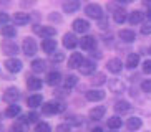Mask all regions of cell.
Segmentation results:
<instances>
[{
    "mask_svg": "<svg viewBox=\"0 0 151 132\" xmlns=\"http://www.w3.org/2000/svg\"><path fill=\"white\" fill-rule=\"evenodd\" d=\"M35 132H52V127H50V124H47V122H37Z\"/></svg>",
    "mask_w": 151,
    "mask_h": 132,
    "instance_id": "d590c367",
    "label": "cell"
},
{
    "mask_svg": "<svg viewBox=\"0 0 151 132\" xmlns=\"http://www.w3.org/2000/svg\"><path fill=\"white\" fill-rule=\"evenodd\" d=\"M47 70V61L45 60H33L32 61V71L33 73H43Z\"/></svg>",
    "mask_w": 151,
    "mask_h": 132,
    "instance_id": "83f0119b",
    "label": "cell"
},
{
    "mask_svg": "<svg viewBox=\"0 0 151 132\" xmlns=\"http://www.w3.org/2000/svg\"><path fill=\"white\" fill-rule=\"evenodd\" d=\"M91 132H103V129H101V127H95Z\"/></svg>",
    "mask_w": 151,
    "mask_h": 132,
    "instance_id": "681fc988",
    "label": "cell"
},
{
    "mask_svg": "<svg viewBox=\"0 0 151 132\" xmlns=\"http://www.w3.org/2000/svg\"><path fill=\"white\" fill-rule=\"evenodd\" d=\"M143 73L151 75V60H146V61L143 63Z\"/></svg>",
    "mask_w": 151,
    "mask_h": 132,
    "instance_id": "7bdbcfd3",
    "label": "cell"
},
{
    "mask_svg": "<svg viewBox=\"0 0 151 132\" xmlns=\"http://www.w3.org/2000/svg\"><path fill=\"white\" fill-rule=\"evenodd\" d=\"M20 112H22V109H20V106H17V104H10L9 107L5 109V116H7V117H18Z\"/></svg>",
    "mask_w": 151,
    "mask_h": 132,
    "instance_id": "f546056e",
    "label": "cell"
},
{
    "mask_svg": "<svg viewBox=\"0 0 151 132\" xmlns=\"http://www.w3.org/2000/svg\"><path fill=\"white\" fill-rule=\"evenodd\" d=\"M150 55H151V48H150Z\"/></svg>",
    "mask_w": 151,
    "mask_h": 132,
    "instance_id": "db71d44e",
    "label": "cell"
},
{
    "mask_svg": "<svg viewBox=\"0 0 151 132\" xmlns=\"http://www.w3.org/2000/svg\"><path fill=\"white\" fill-rule=\"evenodd\" d=\"M80 0H65L63 2V12L65 13H75L80 9Z\"/></svg>",
    "mask_w": 151,
    "mask_h": 132,
    "instance_id": "9a60e30c",
    "label": "cell"
},
{
    "mask_svg": "<svg viewBox=\"0 0 151 132\" xmlns=\"http://www.w3.org/2000/svg\"><path fill=\"white\" fill-rule=\"evenodd\" d=\"M115 111L118 112V114H126V112H129L131 111V104H129L128 101H116L115 102Z\"/></svg>",
    "mask_w": 151,
    "mask_h": 132,
    "instance_id": "44dd1931",
    "label": "cell"
},
{
    "mask_svg": "<svg viewBox=\"0 0 151 132\" xmlns=\"http://www.w3.org/2000/svg\"><path fill=\"white\" fill-rule=\"evenodd\" d=\"M118 36H120V40H123L126 43H133L134 40H136V35H134L133 30H120Z\"/></svg>",
    "mask_w": 151,
    "mask_h": 132,
    "instance_id": "7402d4cb",
    "label": "cell"
},
{
    "mask_svg": "<svg viewBox=\"0 0 151 132\" xmlns=\"http://www.w3.org/2000/svg\"><path fill=\"white\" fill-rule=\"evenodd\" d=\"M60 81H62V75L58 71H52L47 75V84L48 86H57V84H60Z\"/></svg>",
    "mask_w": 151,
    "mask_h": 132,
    "instance_id": "d4e9b609",
    "label": "cell"
},
{
    "mask_svg": "<svg viewBox=\"0 0 151 132\" xmlns=\"http://www.w3.org/2000/svg\"><path fill=\"white\" fill-rule=\"evenodd\" d=\"M105 112H106L105 106H96V107H93V109L90 111V119L91 121H100V119H103Z\"/></svg>",
    "mask_w": 151,
    "mask_h": 132,
    "instance_id": "2e32d148",
    "label": "cell"
},
{
    "mask_svg": "<svg viewBox=\"0 0 151 132\" xmlns=\"http://www.w3.org/2000/svg\"><path fill=\"white\" fill-rule=\"evenodd\" d=\"M22 61L17 60V58H9L7 61H5V68L9 73H20L22 71Z\"/></svg>",
    "mask_w": 151,
    "mask_h": 132,
    "instance_id": "ba28073f",
    "label": "cell"
},
{
    "mask_svg": "<svg viewBox=\"0 0 151 132\" xmlns=\"http://www.w3.org/2000/svg\"><path fill=\"white\" fill-rule=\"evenodd\" d=\"M62 111H65V106L58 101H48V102H45V104H42V112L47 114V116L58 114V112H62Z\"/></svg>",
    "mask_w": 151,
    "mask_h": 132,
    "instance_id": "6da1fadb",
    "label": "cell"
},
{
    "mask_svg": "<svg viewBox=\"0 0 151 132\" xmlns=\"http://www.w3.org/2000/svg\"><path fill=\"white\" fill-rule=\"evenodd\" d=\"M146 17L150 18V20H151V7H150V9H148V13H146Z\"/></svg>",
    "mask_w": 151,
    "mask_h": 132,
    "instance_id": "f907efd6",
    "label": "cell"
},
{
    "mask_svg": "<svg viewBox=\"0 0 151 132\" xmlns=\"http://www.w3.org/2000/svg\"><path fill=\"white\" fill-rule=\"evenodd\" d=\"M141 126H143V121L139 117H136V116H134V117H129L128 121H126V127H128L129 131H138Z\"/></svg>",
    "mask_w": 151,
    "mask_h": 132,
    "instance_id": "4316f807",
    "label": "cell"
},
{
    "mask_svg": "<svg viewBox=\"0 0 151 132\" xmlns=\"http://www.w3.org/2000/svg\"><path fill=\"white\" fill-rule=\"evenodd\" d=\"M78 70H80L81 75L90 76V75H95V71H96V65H95V61H91V60H83V63H81V66L78 68Z\"/></svg>",
    "mask_w": 151,
    "mask_h": 132,
    "instance_id": "52a82bcc",
    "label": "cell"
},
{
    "mask_svg": "<svg viewBox=\"0 0 151 132\" xmlns=\"http://www.w3.org/2000/svg\"><path fill=\"white\" fill-rule=\"evenodd\" d=\"M42 79L37 78V76H28L27 78V88L30 89V91H38V89L42 88Z\"/></svg>",
    "mask_w": 151,
    "mask_h": 132,
    "instance_id": "ac0fdd59",
    "label": "cell"
},
{
    "mask_svg": "<svg viewBox=\"0 0 151 132\" xmlns=\"http://www.w3.org/2000/svg\"><path fill=\"white\" fill-rule=\"evenodd\" d=\"M85 97L91 102H98V101H103V99H105V92L100 91V89H90V91L85 94Z\"/></svg>",
    "mask_w": 151,
    "mask_h": 132,
    "instance_id": "4fadbf2b",
    "label": "cell"
},
{
    "mask_svg": "<svg viewBox=\"0 0 151 132\" xmlns=\"http://www.w3.org/2000/svg\"><path fill=\"white\" fill-rule=\"evenodd\" d=\"M128 22L131 23V25H138V23H141L143 22V13L139 12V10H133V12H129Z\"/></svg>",
    "mask_w": 151,
    "mask_h": 132,
    "instance_id": "f1b7e54d",
    "label": "cell"
},
{
    "mask_svg": "<svg viewBox=\"0 0 151 132\" xmlns=\"http://www.w3.org/2000/svg\"><path fill=\"white\" fill-rule=\"evenodd\" d=\"M106 68H108V71H110V73H115V75H118V73L123 70V63H121L120 58H111V60H108Z\"/></svg>",
    "mask_w": 151,
    "mask_h": 132,
    "instance_id": "30bf717a",
    "label": "cell"
},
{
    "mask_svg": "<svg viewBox=\"0 0 151 132\" xmlns=\"http://www.w3.org/2000/svg\"><path fill=\"white\" fill-rule=\"evenodd\" d=\"M27 104L30 106L32 109H35V107H42V104H43V97H42V94H33V96H30L27 99Z\"/></svg>",
    "mask_w": 151,
    "mask_h": 132,
    "instance_id": "cb8c5ba5",
    "label": "cell"
},
{
    "mask_svg": "<svg viewBox=\"0 0 151 132\" xmlns=\"http://www.w3.org/2000/svg\"><path fill=\"white\" fill-rule=\"evenodd\" d=\"M116 2H120V4H131L134 0H116Z\"/></svg>",
    "mask_w": 151,
    "mask_h": 132,
    "instance_id": "7dc6e473",
    "label": "cell"
},
{
    "mask_svg": "<svg viewBox=\"0 0 151 132\" xmlns=\"http://www.w3.org/2000/svg\"><path fill=\"white\" fill-rule=\"evenodd\" d=\"M28 22H30V15H28V13L17 12L14 15V23L15 25H27Z\"/></svg>",
    "mask_w": 151,
    "mask_h": 132,
    "instance_id": "603a6c76",
    "label": "cell"
},
{
    "mask_svg": "<svg viewBox=\"0 0 151 132\" xmlns=\"http://www.w3.org/2000/svg\"><path fill=\"white\" fill-rule=\"evenodd\" d=\"M110 132H118V131H113V129H110Z\"/></svg>",
    "mask_w": 151,
    "mask_h": 132,
    "instance_id": "816d5d0a",
    "label": "cell"
},
{
    "mask_svg": "<svg viewBox=\"0 0 151 132\" xmlns=\"http://www.w3.org/2000/svg\"><path fill=\"white\" fill-rule=\"evenodd\" d=\"M2 35L5 36V38L12 40L15 35H17V30H15V26H10V25H5L2 26Z\"/></svg>",
    "mask_w": 151,
    "mask_h": 132,
    "instance_id": "d6a6232c",
    "label": "cell"
},
{
    "mask_svg": "<svg viewBox=\"0 0 151 132\" xmlns=\"http://www.w3.org/2000/svg\"><path fill=\"white\" fill-rule=\"evenodd\" d=\"M143 4H145L148 9H150V7H151V0H143Z\"/></svg>",
    "mask_w": 151,
    "mask_h": 132,
    "instance_id": "c3c4849f",
    "label": "cell"
},
{
    "mask_svg": "<svg viewBox=\"0 0 151 132\" xmlns=\"http://www.w3.org/2000/svg\"><path fill=\"white\" fill-rule=\"evenodd\" d=\"M20 99V91H18L17 88H7L4 92V101L7 102V104H15V102Z\"/></svg>",
    "mask_w": 151,
    "mask_h": 132,
    "instance_id": "8992f818",
    "label": "cell"
},
{
    "mask_svg": "<svg viewBox=\"0 0 151 132\" xmlns=\"http://www.w3.org/2000/svg\"><path fill=\"white\" fill-rule=\"evenodd\" d=\"M81 63H83V56H81V53H73L68 60V68L71 70H75V68H80Z\"/></svg>",
    "mask_w": 151,
    "mask_h": 132,
    "instance_id": "d6986e66",
    "label": "cell"
},
{
    "mask_svg": "<svg viewBox=\"0 0 151 132\" xmlns=\"http://www.w3.org/2000/svg\"><path fill=\"white\" fill-rule=\"evenodd\" d=\"M10 22V17L7 15V13L4 12H0V26H5V25H9Z\"/></svg>",
    "mask_w": 151,
    "mask_h": 132,
    "instance_id": "74e56055",
    "label": "cell"
},
{
    "mask_svg": "<svg viewBox=\"0 0 151 132\" xmlns=\"http://www.w3.org/2000/svg\"><path fill=\"white\" fill-rule=\"evenodd\" d=\"M70 122L75 124V126H80V124H81V117H80V116H70Z\"/></svg>",
    "mask_w": 151,
    "mask_h": 132,
    "instance_id": "f6af8a7d",
    "label": "cell"
},
{
    "mask_svg": "<svg viewBox=\"0 0 151 132\" xmlns=\"http://www.w3.org/2000/svg\"><path fill=\"white\" fill-rule=\"evenodd\" d=\"M37 0H20V5H22L23 9H30V7H33L35 5Z\"/></svg>",
    "mask_w": 151,
    "mask_h": 132,
    "instance_id": "b9f144b4",
    "label": "cell"
},
{
    "mask_svg": "<svg viewBox=\"0 0 151 132\" xmlns=\"http://www.w3.org/2000/svg\"><path fill=\"white\" fill-rule=\"evenodd\" d=\"M71 26H73V30H75L76 33H86V31L90 30V23L86 22V20H83V18H76Z\"/></svg>",
    "mask_w": 151,
    "mask_h": 132,
    "instance_id": "7c38bea8",
    "label": "cell"
},
{
    "mask_svg": "<svg viewBox=\"0 0 151 132\" xmlns=\"http://www.w3.org/2000/svg\"><path fill=\"white\" fill-rule=\"evenodd\" d=\"M141 33H143V35H151V20H150V22H146V23H143Z\"/></svg>",
    "mask_w": 151,
    "mask_h": 132,
    "instance_id": "f35d334b",
    "label": "cell"
},
{
    "mask_svg": "<svg viewBox=\"0 0 151 132\" xmlns=\"http://www.w3.org/2000/svg\"><path fill=\"white\" fill-rule=\"evenodd\" d=\"M10 132H27V124H23V122H15L12 124V127H10Z\"/></svg>",
    "mask_w": 151,
    "mask_h": 132,
    "instance_id": "e575fe53",
    "label": "cell"
},
{
    "mask_svg": "<svg viewBox=\"0 0 151 132\" xmlns=\"http://www.w3.org/2000/svg\"><path fill=\"white\" fill-rule=\"evenodd\" d=\"M108 86H110V89L113 92H116V94H120V92L124 91V83L121 81V79H110V83H108Z\"/></svg>",
    "mask_w": 151,
    "mask_h": 132,
    "instance_id": "ffe728a7",
    "label": "cell"
},
{
    "mask_svg": "<svg viewBox=\"0 0 151 132\" xmlns=\"http://www.w3.org/2000/svg\"><path fill=\"white\" fill-rule=\"evenodd\" d=\"M113 20H115L116 23H124L128 20V12L124 9H121V7H116V9L113 10Z\"/></svg>",
    "mask_w": 151,
    "mask_h": 132,
    "instance_id": "5bb4252c",
    "label": "cell"
},
{
    "mask_svg": "<svg viewBox=\"0 0 151 132\" xmlns=\"http://www.w3.org/2000/svg\"><path fill=\"white\" fill-rule=\"evenodd\" d=\"M98 26H100L101 30H105V28H108V22H106V18L103 17L101 20H100V23H98Z\"/></svg>",
    "mask_w": 151,
    "mask_h": 132,
    "instance_id": "bcb514c9",
    "label": "cell"
},
{
    "mask_svg": "<svg viewBox=\"0 0 151 132\" xmlns=\"http://www.w3.org/2000/svg\"><path fill=\"white\" fill-rule=\"evenodd\" d=\"M76 83H78V78H76V76H73V75L67 76V78H65V81H63V84H65V88H67V89L75 88Z\"/></svg>",
    "mask_w": 151,
    "mask_h": 132,
    "instance_id": "836d02e7",
    "label": "cell"
},
{
    "mask_svg": "<svg viewBox=\"0 0 151 132\" xmlns=\"http://www.w3.org/2000/svg\"><path fill=\"white\" fill-rule=\"evenodd\" d=\"M105 81H106L105 73H95L91 76V79H90V83L93 84V86H101V84H105Z\"/></svg>",
    "mask_w": 151,
    "mask_h": 132,
    "instance_id": "1f68e13d",
    "label": "cell"
},
{
    "mask_svg": "<svg viewBox=\"0 0 151 132\" xmlns=\"http://www.w3.org/2000/svg\"><path fill=\"white\" fill-rule=\"evenodd\" d=\"M33 31L37 35H40L42 38H53L57 35V30L53 26H42V25H35L33 26Z\"/></svg>",
    "mask_w": 151,
    "mask_h": 132,
    "instance_id": "5b68a950",
    "label": "cell"
},
{
    "mask_svg": "<svg viewBox=\"0 0 151 132\" xmlns=\"http://www.w3.org/2000/svg\"><path fill=\"white\" fill-rule=\"evenodd\" d=\"M85 13H86L90 18H95V20H101V18L105 17L103 9L98 4H88L85 7Z\"/></svg>",
    "mask_w": 151,
    "mask_h": 132,
    "instance_id": "7a4b0ae2",
    "label": "cell"
},
{
    "mask_svg": "<svg viewBox=\"0 0 151 132\" xmlns=\"http://www.w3.org/2000/svg\"><path fill=\"white\" fill-rule=\"evenodd\" d=\"M139 63V55L138 53H129L128 58H126V68L128 70H134Z\"/></svg>",
    "mask_w": 151,
    "mask_h": 132,
    "instance_id": "484cf974",
    "label": "cell"
},
{
    "mask_svg": "<svg viewBox=\"0 0 151 132\" xmlns=\"http://www.w3.org/2000/svg\"><path fill=\"white\" fill-rule=\"evenodd\" d=\"M55 131L57 132H71V127L68 126V124H58Z\"/></svg>",
    "mask_w": 151,
    "mask_h": 132,
    "instance_id": "60d3db41",
    "label": "cell"
},
{
    "mask_svg": "<svg viewBox=\"0 0 151 132\" xmlns=\"http://www.w3.org/2000/svg\"><path fill=\"white\" fill-rule=\"evenodd\" d=\"M50 56H52V61L58 63V61H63V58H65V55H63V53H60V51H55V53H52Z\"/></svg>",
    "mask_w": 151,
    "mask_h": 132,
    "instance_id": "8d00e7d4",
    "label": "cell"
},
{
    "mask_svg": "<svg viewBox=\"0 0 151 132\" xmlns=\"http://www.w3.org/2000/svg\"><path fill=\"white\" fill-rule=\"evenodd\" d=\"M80 46L85 50V51H93L95 46H96V38L95 36H83V38L80 40Z\"/></svg>",
    "mask_w": 151,
    "mask_h": 132,
    "instance_id": "9c48e42d",
    "label": "cell"
},
{
    "mask_svg": "<svg viewBox=\"0 0 151 132\" xmlns=\"http://www.w3.org/2000/svg\"><path fill=\"white\" fill-rule=\"evenodd\" d=\"M22 50H23V53H25L27 56H33V55L37 53V50H38V46H37V41H35L33 38H30V36L23 38Z\"/></svg>",
    "mask_w": 151,
    "mask_h": 132,
    "instance_id": "277c9868",
    "label": "cell"
},
{
    "mask_svg": "<svg viewBox=\"0 0 151 132\" xmlns=\"http://www.w3.org/2000/svg\"><path fill=\"white\" fill-rule=\"evenodd\" d=\"M141 89H143V92H151V79H145L143 81Z\"/></svg>",
    "mask_w": 151,
    "mask_h": 132,
    "instance_id": "ab89813d",
    "label": "cell"
},
{
    "mask_svg": "<svg viewBox=\"0 0 151 132\" xmlns=\"http://www.w3.org/2000/svg\"><path fill=\"white\" fill-rule=\"evenodd\" d=\"M0 50H2V53L4 55H7V56H15L18 53V46L15 41H12V40H4L2 41V45H0Z\"/></svg>",
    "mask_w": 151,
    "mask_h": 132,
    "instance_id": "3957f363",
    "label": "cell"
},
{
    "mask_svg": "<svg viewBox=\"0 0 151 132\" xmlns=\"http://www.w3.org/2000/svg\"><path fill=\"white\" fill-rule=\"evenodd\" d=\"M48 20H50V22H62V17H60V15H58V13L57 12H53V13H50V15H48Z\"/></svg>",
    "mask_w": 151,
    "mask_h": 132,
    "instance_id": "ee69618b",
    "label": "cell"
},
{
    "mask_svg": "<svg viewBox=\"0 0 151 132\" xmlns=\"http://www.w3.org/2000/svg\"><path fill=\"white\" fill-rule=\"evenodd\" d=\"M2 129H4V127H2V124H0V132H2Z\"/></svg>",
    "mask_w": 151,
    "mask_h": 132,
    "instance_id": "f5cc1de1",
    "label": "cell"
},
{
    "mask_svg": "<svg viewBox=\"0 0 151 132\" xmlns=\"http://www.w3.org/2000/svg\"><path fill=\"white\" fill-rule=\"evenodd\" d=\"M42 50H43L45 53H48V55L55 53V50H57V41L52 40V38H45L43 41H42Z\"/></svg>",
    "mask_w": 151,
    "mask_h": 132,
    "instance_id": "e0dca14e",
    "label": "cell"
},
{
    "mask_svg": "<svg viewBox=\"0 0 151 132\" xmlns=\"http://www.w3.org/2000/svg\"><path fill=\"white\" fill-rule=\"evenodd\" d=\"M106 126H108V129H113V131H118V129L123 126V121H121L118 116H113V117H110L108 119V122H106Z\"/></svg>",
    "mask_w": 151,
    "mask_h": 132,
    "instance_id": "4dcf8cb0",
    "label": "cell"
},
{
    "mask_svg": "<svg viewBox=\"0 0 151 132\" xmlns=\"http://www.w3.org/2000/svg\"><path fill=\"white\" fill-rule=\"evenodd\" d=\"M76 45H78V40H76L75 33H65L63 35V46L65 48L73 50V48H76Z\"/></svg>",
    "mask_w": 151,
    "mask_h": 132,
    "instance_id": "8fae6325",
    "label": "cell"
}]
</instances>
